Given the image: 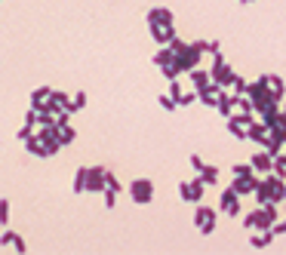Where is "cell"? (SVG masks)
<instances>
[{"label":"cell","mask_w":286,"mask_h":255,"mask_svg":"<svg viewBox=\"0 0 286 255\" xmlns=\"http://www.w3.org/2000/svg\"><path fill=\"white\" fill-rule=\"evenodd\" d=\"M129 197H132L139 206H145V203H151V197H154V185H151L148 179H132V182H129Z\"/></svg>","instance_id":"1"},{"label":"cell","mask_w":286,"mask_h":255,"mask_svg":"<svg viewBox=\"0 0 286 255\" xmlns=\"http://www.w3.org/2000/svg\"><path fill=\"white\" fill-rule=\"evenodd\" d=\"M209 77H213V83H216V86H228V83H234V77H237V74L228 68V62H225L222 55H216V65H213Z\"/></svg>","instance_id":"2"},{"label":"cell","mask_w":286,"mask_h":255,"mask_svg":"<svg viewBox=\"0 0 286 255\" xmlns=\"http://www.w3.org/2000/svg\"><path fill=\"white\" fill-rule=\"evenodd\" d=\"M194 225H197L200 234H213V228H216V209H209V206H197V212H194Z\"/></svg>","instance_id":"3"},{"label":"cell","mask_w":286,"mask_h":255,"mask_svg":"<svg viewBox=\"0 0 286 255\" xmlns=\"http://www.w3.org/2000/svg\"><path fill=\"white\" fill-rule=\"evenodd\" d=\"M86 191L102 194L105 191V169L102 166H86Z\"/></svg>","instance_id":"4"},{"label":"cell","mask_w":286,"mask_h":255,"mask_svg":"<svg viewBox=\"0 0 286 255\" xmlns=\"http://www.w3.org/2000/svg\"><path fill=\"white\" fill-rule=\"evenodd\" d=\"M179 194H182V200L197 203V200L203 197V182H200V175H197L194 182H182V185H179Z\"/></svg>","instance_id":"5"},{"label":"cell","mask_w":286,"mask_h":255,"mask_svg":"<svg viewBox=\"0 0 286 255\" xmlns=\"http://www.w3.org/2000/svg\"><path fill=\"white\" fill-rule=\"evenodd\" d=\"M219 206H222L225 215H237V212H240V194H237L234 188L222 191V203H219Z\"/></svg>","instance_id":"6"},{"label":"cell","mask_w":286,"mask_h":255,"mask_svg":"<svg viewBox=\"0 0 286 255\" xmlns=\"http://www.w3.org/2000/svg\"><path fill=\"white\" fill-rule=\"evenodd\" d=\"M148 28H151V37H154L157 43H163V46L173 43V37H176V28H173V25H148Z\"/></svg>","instance_id":"7"},{"label":"cell","mask_w":286,"mask_h":255,"mask_svg":"<svg viewBox=\"0 0 286 255\" xmlns=\"http://www.w3.org/2000/svg\"><path fill=\"white\" fill-rule=\"evenodd\" d=\"M148 25H173V12L166 6H154L148 9Z\"/></svg>","instance_id":"8"},{"label":"cell","mask_w":286,"mask_h":255,"mask_svg":"<svg viewBox=\"0 0 286 255\" xmlns=\"http://www.w3.org/2000/svg\"><path fill=\"white\" fill-rule=\"evenodd\" d=\"M256 185H259V179H256V175L250 172V175H237L231 188H234L237 194H250V191H256Z\"/></svg>","instance_id":"9"},{"label":"cell","mask_w":286,"mask_h":255,"mask_svg":"<svg viewBox=\"0 0 286 255\" xmlns=\"http://www.w3.org/2000/svg\"><path fill=\"white\" fill-rule=\"evenodd\" d=\"M253 169H259V172H271V166H274V157L268 154V151H259L256 157H253V163H250Z\"/></svg>","instance_id":"10"},{"label":"cell","mask_w":286,"mask_h":255,"mask_svg":"<svg viewBox=\"0 0 286 255\" xmlns=\"http://www.w3.org/2000/svg\"><path fill=\"white\" fill-rule=\"evenodd\" d=\"M188 74H191V83H194V89H203V86H209V83H213V77H209V71H200V68H191Z\"/></svg>","instance_id":"11"},{"label":"cell","mask_w":286,"mask_h":255,"mask_svg":"<svg viewBox=\"0 0 286 255\" xmlns=\"http://www.w3.org/2000/svg\"><path fill=\"white\" fill-rule=\"evenodd\" d=\"M173 58H176V52H173V46H169V43H166L163 49H157V52H154V65H160V68H163V65H173Z\"/></svg>","instance_id":"12"},{"label":"cell","mask_w":286,"mask_h":255,"mask_svg":"<svg viewBox=\"0 0 286 255\" xmlns=\"http://www.w3.org/2000/svg\"><path fill=\"white\" fill-rule=\"evenodd\" d=\"M83 108H86V92L80 89V92H77V95L65 105V111H68V114H74V111H83Z\"/></svg>","instance_id":"13"},{"label":"cell","mask_w":286,"mask_h":255,"mask_svg":"<svg viewBox=\"0 0 286 255\" xmlns=\"http://www.w3.org/2000/svg\"><path fill=\"white\" fill-rule=\"evenodd\" d=\"M25 145H28V151H31L34 157H49V154H46V148H43V142H40L37 135H31V139H25Z\"/></svg>","instance_id":"14"},{"label":"cell","mask_w":286,"mask_h":255,"mask_svg":"<svg viewBox=\"0 0 286 255\" xmlns=\"http://www.w3.org/2000/svg\"><path fill=\"white\" fill-rule=\"evenodd\" d=\"M49 92H52L49 86H37V89L31 92V108H37V105H43V102L49 99Z\"/></svg>","instance_id":"15"},{"label":"cell","mask_w":286,"mask_h":255,"mask_svg":"<svg viewBox=\"0 0 286 255\" xmlns=\"http://www.w3.org/2000/svg\"><path fill=\"white\" fill-rule=\"evenodd\" d=\"M74 139H77V132H74V126H71V123L59 126V142H62V148H65V145H71Z\"/></svg>","instance_id":"16"},{"label":"cell","mask_w":286,"mask_h":255,"mask_svg":"<svg viewBox=\"0 0 286 255\" xmlns=\"http://www.w3.org/2000/svg\"><path fill=\"white\" fill-rule=\"evenodd\" d=\"M265 80H268V89L280 99V95H283V80H280L277 74H265Z\"/></svg>","instance_id":"17"},{"label":"cell","mask_w":286,"mask_h":255,"mask_svg":"<svg viewBox=\"0 0 286 255\" xmlns=\"http://www.w3.org/2000/svg\"><path fill=\"white\" fill-rule=\"evenodd\" d=\"M74 191H77V194L86 191V166H80V169L74 172Z\"/></svg>","instance_id":"18"},{"label":"cell","mask_w":286,"mask_h":255,"mask_svg":"<svg viewBox=\"0 0 286 255\" xmlns=\"http://www.w3.org/2000/svg\"><path fill=\"white\" fill-rule=\"evenodd\" d=\"M105 188H108V191H117V194L123 191V185H120V179H117L114 172H108V169H105Z\"/></svg>","instance_id":"19"},{"label":"cell","mask_w":286,"mask_h":255,"mask_svg":"<svg viewBox=\"0 0 286 255\" xmlns=\"http://www.w3.org/2000/svg\"><path fill=\"white\" fill-rule=\"evenodd\" d=\"M0 225H9V200H0Z\"/></svg>","instance_id":"20"},{"label":"cell","mask_w":286,"mask_h":255,"mask_svg":"<svg viewBox=\"0 0 286 255\" xmlns=\"http://www.w3.org/2000/svg\"><path fill=\"white\" fill-rule=\"evenodd\" d=\"M206 52H213V55H222V43H219V40H206Z\"/></svg>","instance_id":"21"},{"label":"cell","mask_w":286,"mask_h":255,"mask_svg":"<svg viewBox=\"0 0 286 255\" xmlns=\"http://www.w3.org/2000/svg\"><path fill=\"white\" fill-rule=\"evenodd\" d=\"M160 105H163L166 111H173V108H179V102H176L173 95H160Z\"/></svg>","instance_id":"22"},{"label":"cell","mask_w":286,"mask_h":255,"mask_svg":"<svg viewBox=\"0 0 286 255\" xmlns=\"http://www.w3.org/2000/svg\"><path fill=\"white\" fill-rule=\"evenodd\" d=\"M102 194H105V206H108V209H111V206H114V203H117V191H108V188H105V191H102Z\"/></svg>","instance_id":"23"},{"label":"cell","mask_w":286,"mask_h":255,"mask_svg":"<svg viewBox=\"0 0 286 255\" xmlns=\"http://www.w3.org/2000/svg\"><path fill=\"white\" fill-rule=\"evenodd\" d=\"M15 237H18V234H12V231H3V237H0V246H12V243H15Z\"/></svg>","instance_id":"24"},{"label":"cell","mask_w":286,"mask_h":255,"mask_svg":"<svg viewBox=\"0 0 286 255\" xmlns=\"http://www.w3.org/2000/svg\"><path fill=\"white\" fill-rule=\"evenodd\" d=\"M250 172H253L250 163H237V166H234V175H250Z\"/></svg>","instance_id":"25"},{"label":"cell","mask_w":286,"mask_h":255,"mask_svg":"<svg viewBox=\"0 0 286 255\" xmlns=\"http://www.w3.org/2000/svg\"><path fill=\"white\" fill-rule=\"evenodd\" d=\"M25 123H28V126H37V108H31V111L25 114Z\"/></svg>","instance_id":"26"},{"label":"cell","mask_w":286,"mask_h":255,"mask_svg":"<svg viewBox=\"0 0 286 255\" xmlns=\"http://www.w3.org/2000/svg\"><path fill=\"white\" fill-rule=\"evenodd\" d=\"M31 135H34V129H31V126H28V123H25V126H22V129H18V139H22V142H25V139H31Z\"/></svg>","instance_id":"27"},{"label":"cell","mask_w":286,"mask_h":255,"mask_svg":"<svg viewBox=\"0 0 286 255\" xmlns=\"http://www.w3.org/2000/svg\"><path fill=\"white\" fill-rule=\"evenodd\" d=\"M191 166H194V169H197V172H200V169H203V166H206V163H203V160H200V157H197V154H194V157H191Z\"/></svg>","instance_id":"28"},{"label":"cell","mask_w":286,"mask_h":255,"mask_svg":"<svg viewBox=\"0 0 286 255\" xmlns=\"http://www.w3.org/2000/svg\"><path fill=\"white\" fill-rule=\"evenodd\" d=\"M274 234H286V219L280 222V225H277V228H274Z\"/></svg>","instance_id":"29"},{"label":"cell","mask_w":286,"mask_h":255,"mask_svg":"<svg viewBox=\"0 0 286 255\" xmlns=\"http://www.w3.org/2000/svg\"><path fill=\"white\" fill-rule=\"evenodd\" d=\"M283 120H286V105H283Z\"/></svg>","instance_id":"30"},{"label":"cell","mask_w":286,"mask_h":255,"mask_svg":"<svg viewBox=\"0 0 286 255\" xmlns=\"http://www.w3.org/2000/svg\"><path fill=\"white\" fill-rule=\"evenodd\" d=\"M240 3H250V0H240Z\"/></svg>","instance_id":"31"}]
</instances>
